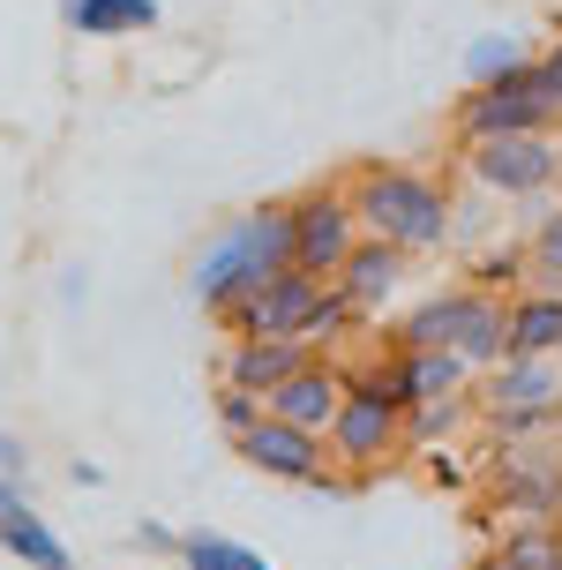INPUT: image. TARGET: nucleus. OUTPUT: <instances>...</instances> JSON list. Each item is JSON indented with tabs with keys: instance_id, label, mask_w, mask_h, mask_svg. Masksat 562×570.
I'll return each mask as SVG.
<instances>
[{
	"instance_id": "10",
	"label": "nucleus",
	"mask_w": 562,
	"mask_h": 570,
	"mask_svg": "<svg viewBox=\"0 0 562 570\" xmlns=\"http://www.w3.org/2000/svg\"><path fill=\"white\" fill-rule=\"evenodd\" d=\"M457 158L487 196L533 203L555 188V136H487V142H457Z\"/></svg>"
},
{
	"instance_id": "7",
	"label": "nucleus",
	"mask_w": 562,
	"mask_h": 570,
	"mask_svg": "<svg viewBox=\"0 0 562 570\" xmlns=\"http://www.w3.org/2000/svg\"><path fill=\"white\" fill-rule=\"evenodd\" d=\"M323 285L315 271H300V263H285V271H270L263 285H248L240 301H225L218 308V331L225 338H300L308 331L315 301H323Z\"/></svg>"
},
{
	"instance_id": "22",
	"label": "nucleus",
	"mask_w": 562,
	"mask_h": 570,
	"mask_svg": "<svg viewBox=\"0 0 562 570\" xmlns=\"http://www.w3.org/2000/svg\"><path fill=\"white\" fill-rule=\"evenodd\" d=\"M353 323H361V308H353V301H345L337 285H323V301H315V315H308V331H300V338H308L315 353H331V345L345 338Z\"/></svg>"
},
{
	"instance_id": "32",
	"label": "nucleus",
	"mask_w": 562,
	"mask_h": 570,
	"mask_svg": "<svg viewBox=\"0 0 562 570\" xmlns=\"http://www.w3.org/2000/svg\"><path fill=\"white\" fill-rule=\"evenodd\" d=\"M555 525H562V511H555Z\"/></svg>"
},
{
	"instance_id": "21",
	"label": "nucleus",
	"mask_w": 562,
	"mask_h": 570,
	"mask_svg": "<svg viewBox=\"0 0 562 570\" xmlns=\"http://www.w3.org/2000/svg\"><path fill=\"white\" fill-rule=\"evenodd\" d=\"M525 256H533V278L540 285H562V203H548L525 233Z\"/></svg>"
},
{
	"instance_id": "26",
	"label": "nucleus",
	"mask_w": 562,
	"mask_h": 570,
	"mask_svg": "<svg viewBox=\"0 0 562 570\" xmlns=\"http://www.w3.org/2000/svg\"><path fill=\"white\" fill-rule=\"evenodd\" d=\"M0 481H30V443L0 428Z\"/></svg>"
},
{
	"instance_id": "5",
	"label": "nucleus",
	"mask_w": 562,
	"mask_h": 570,
	"mask_svg": "<svg viewBox=\"0 0 562 570\" xmlns=\"http://www.w3.org/2000/svg\"><path fill=\"white\" fill-rule=\"evenodd\" d=\"M323 443H331V465L353 473V481H375L383 465H397V458L413 451V443H405V405H397V391L375 368L367 375L353 368L345 399H337V421L323 428Z\"/></svg>"
},
{
	"instance_id": "13",
	"label": "nucleus",
	"mask_w": 562,
	"mask_h": 570,
	"mask_svg": "<svg viewBox=\"0 0 562 570\" xmlns=\"http://www.w3.org/2000/svg\"><path fill=\"white\" fill-rule=\"evenodd\" d=\"M405 271H413V256H405L397 240H375V233H361V240H353V256L337 263L331 285L353 301V308H361V323H367V315H383V301L405 285Z\"/></svg>"
},
{
	"instance_id": "33",
	"label": "nucleus",
	"mask_w": 562,
	"mask_h": 570,
	"mask_svg": "<svg viewBox=\"0 0 562 570\" xmlns=\"http://www.w3.org/2000/svg\"><path fill=\"white\" fill-rule=\"evenodd\" d=\"M555 361H562V353H555Z\"/></svg>"
},
{
	"instance_id": "17",
	"label": "nucleus",
	"mask_w": 562,
	"mask_h": 570,
	"mask_svg": "<svg viewBox=\"0 0 562 570\" xmlns=\"http://www.w3.org/2000/svg\"><path fill=\"white\" fill-rule=\"evenodd\" d=\"M60 23L76 38H136L158 30V0H60Z\"/></svg>"
},
{
	"instance_id": "4",
	"label": "nucleus",
	"mask_w": 562,
	"mask_h": 570,
	"mask_svg": "<svg viewBox=\"0 0 562 570\" xmlns=\"http://www.w3.org/2000/svg\"><path fill=\"white\" fill-rule=\"evenodd\" d=\"M562 128V83L548 76V60L495 76V83H465V98L450 106V136L487 142V136H555Z\"/></svg>"
},
{
	"instance_id": "25",
	"label": "nucleus",
	"mask_w": 562,
	"mask_h": 570,
	"mask_svg": "<svg viewBox=\"0 0 562 570\" xmlns=\"http://www.w3.org/2000/svg\"><path fill=\"white\" fill-rule=\"evenodd\" d=\"M210 413H218V428L233 435V443H240V435H248V428L263 421V399H255V391H240V383H218V399H210Z\"/></svg>"
},
{
	"instance_id": "24",
	"label": "nucleus",
	"mask_w": 562,
	"mask_h": 570,
	"mask_svg": "<svg viewBox=\"0 0 562 570\" xmlns=\"http://www.w3.org/2000/svg\"><path fill=\"white\" fill-rule=\"evenodd\" d=\"M525 278H533V256L525 248H487L473 263V285H487V293H517Z\"/></svg>"
},
{
	"instance_id": "19",
	"label": "nucleus",
	"mask_w": 562,
	"mask_h": 570,
	"mask_svg": "<svg viewBox=\"0 0 562 570\" xmlns=\"http://www.w3.org/2000/svg\"><path fill=\"white\" fill-rule=\"evenodd\" d=\"M533 46L517 38V30H480L473 46H465V83H495V76H517V68H533Z\"/></svg>"
},
{
	"instance_id": "28",
	"label": "nucleus",
	"mask_w": 562,
	"mask_h": 570,
	"mask_svg": "<svg viewBox=\"0 0 562 570\" xmlns=\"http://www.w3.org/2000/svg\"><path fill=\"white\" fill-rule=\"evenodd\" d=\"M540 60H548V76H555V83H562V30H555V38H548V53H540Z\"/></svg>"
},
{
	"instance_id": "27",
	"label": "nucleus",
	"mask_w": 562,
	"mask_h": 570,
	"mask_svg": "<svg viewBox=\"0 0 562 570\" xmlns=\"http://www.w3.org/2000/svg\"><path fill=\"white\" fill-rule=\"evenodd\" d=\"M136 548H150V556H180V533H166V525H150V518H142V525H136Z\"/></svg>"
},
{
	"instance_id": "30",
	"label": "nucleus",
	"mask_w": 562,
	"mask_h": 570,
	"mask_svg": "<svg viewBox=\"0 0 562 570\" xmlns=\"http://www.w3.org/2000/svg\"><path fill=\"white\" fill-rule=\"evenodd\" d=\"M555 188H562V136H555Z\"/></svg>"
},
{
	"instance_id": "12",
	"label": "nucleus",
	"mask_w": 562,
	"mask_h": 570,
	"mask_svg": "<svg viewBox=\"0 0 562 570\" xmlns=\"http://www.w3.org/2000/svg\"><path fill=\"white\" fill-rule=\"evenodd\" d=\"M345 383H353V368H337L331 353H315V361H300V368L285 375L278 391H270V413H278V421H293V428H315V435H323V428L337 421V399H345Z\"/></svg>"
},
{
	"instance_id": "8",
	"label": "nucleus",
	"mask_w": 562,
	"mask_h": 570,
	"mask_svg": "<svg viewBox=\"0 0 562 570\" xmlns=\"http://www.w3.org/2000/svg\"><path fill=\"white\" fill-rule=\"evenodd\" d=\"M285 218H293V263L315 271V278H337V263L353 256V240H361L353 188L345 180H315L300 196H285Z\"/></svg>"
},
{
	"instance_id": "2",
	"label": "nucleus",
	"mask_w": 562,
	"mask_h": 570,
	"mask_svg": "<svg viewBox=\"0 0 562 570\" xmlns=\"http://www.w3.org/2000/svg\"><path fill=\"white\" fill-rule=\"evenodd\" d=\"M285 263H293V218H285V196H270L255 210H240L233 226H218V240H203L196 271H188V293L218 315L225 301H240L248 285H263Z\"/></svg>"
},
{
	"instance_id": "29",
	"label": "nucleus",
	"mask_w": 562,
	"mask_h": 570,
	"mask_svg": "<svg viewBox=\"0 0 562 570\" xmlns=\"http://www.w3.org/2000/svg\"><path fill=\"white\" fill-rule=\"evenodd\" d=\"M548 443H555V451H562V413H555V428H548Z\"/></svg>"
},
{
	"instance_id": "9",
	"label": "nucleus",
	"mask_w": 562,
	"mask_h": 570,
	"mask_svg": "<svg viewBox=\"0 0 562 570\" xmlns=\"http://www.w3.org/2000/svg\"><path fill=\"white\" fill-rule=\"evenodd\" d=\"M480 488L503 518H555L562 511V451L555 443H503L480 465Z\"/></svg>"
},
{
	"instance_id": "1",
	"label": "nucleus",
	"mask_w": 562,
	"mask_h": 570,
	"mask_svg": "<svg viewBox=\"0 0 562 570\" xmlns=\"http://www.w3.org/2000/svg\"><path fill=\"white\" fill-rule=\"evenodd\" d=\"M345 188H353V210H361V233L375 240H397L405 256H435L457 226V210H450V188L435 173H413V166H353L345 173Z\"/></svg>"
},
{
	"instance_id": "18",
	"label": "nucleus",
	"mask_w": 562,
	"mask_h": 570,
	"mask_svg": "<svg viewBox=\"0 0 562 570\" xmlns=\"http://www.w3.org/2000/svg\"><path fill=\"white\" fill-rule=\"evenodd\" d=\"M495 556H503L510 570H562V525L555 518H510Z\"/></svg>"
},
{
	"instance_id": "15",
	"label": "nucleus",
	"mask_w": 562,
	"mask_h": 570,
	"mask_svg": "<svg viewBox=\"0 0 562 570\" xmlns=\"http://www.w3.org/2000/svg\"><path fill=\"white\" fill-rule=\"evenodd\" d=\"M300 361H315L308 338H225L218 383H240V391H255V399H270V391H278Z\"/></svg>"
},
{
	"instance_id": "31",
	"label": "nucleus",
	"mask_w": 562,
	"mask_h": 570,
	"mask_svg": "<svg viewBox=\"0 0 562 570\" xmlns=\"http://www.w3.org/2000/svg\"><path fill=\"white\" fill-rule=\"evenodd\" d=\"M480 570H510V563H503V556H487V563H480Z\"/></svg>"
},
{
	"instance_id": "14",
	"label": "nucleus",
	"mask_w": 562,
	"mask_h": 570,
	"mask_svg": "<svg viewBox=\"0 0 562 570\" xmlns=\"http://www.w3.org/2000/svg\"><path fill=\"white\" fill-rule=\"evenodd\" d=\"M0 548L23 570H76L68 541H60L53 525L38 518V503H30V481H0Z\"/></svg>"
},
{
	"instance_id": "11",
	"label": "nucleus",
	"mask_w": 562,
	"mask_h": 570,
	"mask_svg": "<svg viewBox=\"0 0 562 570\" xmlns=\"http://www.w3.org/2000/svg\"><path fill=\"white\" fill-rule=\"evenodd\" d=\"M383 383L397 391V405H427V399H465V383L473 368L450 353V345H391V361H383Z\"/></svg>"
},
{
	"instance_id": "20",
	"label": "nucleus",
	"mask_w": 562,
	"mask_h": 570,
	"mask_svg": "<svg viewBox=\"0 0 562 570\" xmlns=\"http://www.w3.org/2000/svg\"><path fill=\"white\" fill-rule=\"evenodd\" d=\"M180 570H278L270 556H255V548L225 541V533H180Z\"/></svg>"
},
{
	"instance_id": "6",
	"label": "nucleus",
	"mask_w": 562,
	"mask_h": 570,
	"mask_svg": "<svg viewBox=\"0 0 562 570\" xmlns=\"http://www.w3.org/2000/svg\"><path fill=\"white\" fill-rule=\"evenodd\" d=\"M480 413L495 428V443H533V435H548L555 413H562V361L555 353H503L487 368Z\"/></svg>"
},
{
	"instance_id": "23",
	"label": "nucleus",
	"mask_w": 562,
	"mask_h": 570,
	"mask_svg": "<svg viewBox=\"0 0 562 570\" xmlns=\"http://www.w3.org/2000/svg\"><path fill=\"white\" fill-rule=\"evenodd\" d=\"M473 405L465 399H427V405H405V443H443L450 428H465Z\"/></svg>"
},
{
	"instance_id": "3",
	"label": "nucleus",
	"mask_w": 562,
	"mask_h": 570,
	"mask_svg": "<svg viewBox=\"0 0 562 570\" xmlns=\"http://www.w3.org/2000/svg\"><path fill=\"white\" fill-rule=\"evenodd\" d=\"M510 338V293H487V285H450V293H427L421 308L391 331V345H450L473 375H487L503 361Z\"/></svg>"
},
{
	"instance_id": "16",
	"label": "nucleus",
	"mask_w": 562,
	"mask_h": 570,
	"mask_svg": "<svg viewBox=\"0 0 562 570\" xmlns=\"http://www.w3.org/2000/svg\"><path fill=\"white\" fill-rule=\"evenodd\" d=\"M503 353H562V285H517L510 293Z\"/></svg>"
}]
</instances>
